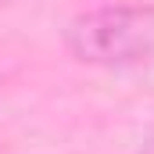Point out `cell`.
<instances>
[{"label": "cell", "mask_w": 154, "mask_h": 154, "mask_svg": "<svg viewBox=\"0 0 154 154\" xmlns=\"http://www.w3.org/2000/svg\"><path fill=\"white\" fill-rule=\"evenodd\" d=\"M65 47L82 65L140 68L154 65V4H115L86 11L65 29Z\"/></svg>", "instance_id": "6da1fadb"}]
</instances>
